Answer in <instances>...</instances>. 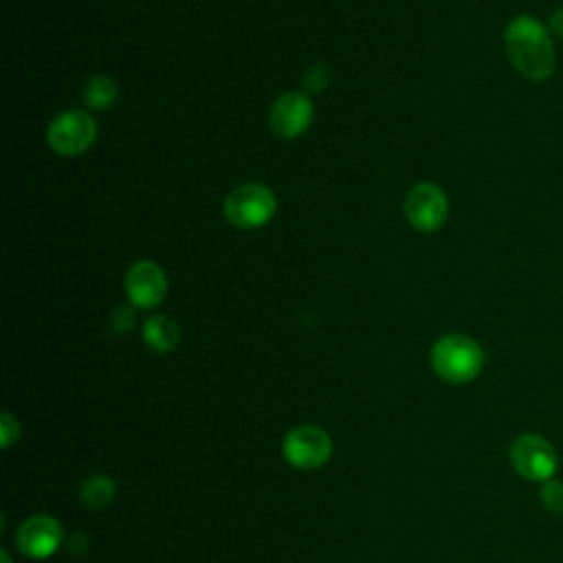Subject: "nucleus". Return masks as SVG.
<instances>
[{
  "instance_id": "obj_2",
  "label": "nucleus",
  "mask_w": 563,
  "mask_h": 563,
  "mask_svg": "<svg viewBox=\"0 0 563 563\" xmlns=\"http://www.w3.org/2000/svg\"><path fill=\"white\" fill-rule=\"evenodd\" d=\"M431 365L440 378L460 385L473 380L479 374L484 365V352L466 334H446L433 343Z\"/></svg>"
},
{
  "instance_id": "obj_1",
  "label": "nucleus",
  "mask_w": 563,
  "mask_h": 563,
  "mask_svg": "<svg viewBox=\"0 0 563 563\" xmlns=\"http://www.w3.org/2000/svg\"><path fill=\"white\" fill-rule=\"evenodd\" d=\"M506 53L512 66L532 81H543L554 73L556 51L548 26L532 15H517L504 33Z\"/></svg>"
},
{
  "instance_id": "obj_11",
  "label": "nucleus",
  "mask_w": 563,
  "mask_h": 563,
  "mask_svg": "<svg viewBox=\"0 0 563 563\" xmlns=\"http://www.w3.org/2000/svg\"><path fill=\"white\" fill-rule=\"evenodd\" d=\"M143 341L154 352H161V354L172 352L180 341L178 323L165 314H154L143 323Z\"/></svg>"
},
{
  "instance_id": "obj_7",
  "label": "nucleus",
  "mask_w": 563,
  "mask_h": 563,
  "mask_svg": "<svg viewBox=\"0 0 563 563\" xmlns=\"http://www.w3.org/2000/svg\"><path fill=\"white\" fill-rule=\"evenodd\" d=\"M449 202L444 191L433 183H418L405 198V216L409 224L422 233L435 231L444 224Z\"/></svg>"
},
{
  "instance_id": "obj_14",
  "label": "nucleus",
  "mask_w": 563,
  "mask_h": 563,
  "mask_svg": "<svg viewBox=\"0 0 563 563\" xmlns=\"http://www.w3.org/2000/svg\"><path fill=\"white\" fill-rule=\"evenodd\" d=\"M541 501L550 512L561 515L563 512V482L548 479L541 488Z\"/></svg>"
},
{
  "instance_id": "obj_5",
  "label": "nucleus",
  "mask_w": 563,
  "mask_h": 563,
  "mask_svg": "<svg viewBox=\"0 0 563 563\" xmlns=\"http://www.w3.org/2000/svg\"><path fill=\"white\" fill-rule=\"evenodd\" d=\"M284 457L288 464L301 471H312L323 466L332 455L330 435L314 424H299L290 429L282 442Z\"/></svg>"
},
{
  "instance_id": "obj_6",
  "label": "nucleus",
  "mask_w": 563,
  "mask_h": 563,
  "mask_svg": "<svg viewBox=\"0 0 563 563\" xmlns=\"http://www.w3.org/2000/svg\"><path fill=\"white\" fill-rule=\"evenodd\" d=\"M97 136L95 119L81 110H66L48 125V145L62 156H77L86 152Z\"/></svg>"
},
{
  "instance_id": "obj_4",
  "label": "nucleus",
  "mask_w": 563,
  "mask_h": 563,
  "mask_svg": "<svg viewBox=\"0 0 563 563\" xmlns=\"http://www.w3.org/2000/svg\"><path fill=\"white\" fill-rule=\"evenodd\" d=\"M510 464L523 479L548 482L552 479L559 462L554 446L545 438L537 433H523L517 435L510 444Z\"/></svg>"
},
{
  "instance_id": "obj_15",
  "label": "nucleus",
  "mask_w": 563,
  "mask_h": 563,
  "mask_svg": "<svg viewBox=\"0 0 563 563\" xmlns=\"http://www.w3.org/2000/svg\"><path fill=\"white\" fill-rule=\"evenodd\" d=\"M134 325V310L130 306H119L112 314V330L117 334H125L130 332Z\"/></svg>"
},
{
  "instance_id": "obj_13",
  "label": "nucleus",
  "mask_w": 563,
  "mask_h": 563,
  "mask_svg": "<svg viewBox=\"0 0 563 563\" xmlns=\"http://www.w3.org/2000/svg\"><path fill=\"white\" fill-rule=\"evenodd\" d=\"M114 482L106 475H95L81 486V501L95 510L106 508L114 497Z\"/></svg>"
},
{
  "instance_id": "obj_12",
  "label": "nucleus",
  "mask_w": 563,
  "mask_h": 563,
  "mask_svg": "<svg viewBox=\"0 0 563 563\" xmlns=\"http://www.w3.org/2000/svg\"><path fill=\"white\" fill-rule=\"evenodd\" d=\"M114 99H117V84L106 75H97L84 86V101L92 110H106L114 103Z\"/></svg>"
},
{
  "instance_id": "obj_19",
  "label": "nucleus",
  "mask_w": 563,
  "mask_h": 563,
  "mask_svg": "<svg viewBox=\"0 0 563 563\" xmlns=\"http://www.w3.org/2000/svg\"><path fill=\"white\" fill-rule=\"evenodd\" d=\"M2 563H11V561H9V556H7V552H2Z\"/></svg>"
},
{
  "instance_id": "obj_3",
  "label": "nucleus",
  "mask_w": 563,
  "mask_h": 563,
  "mask_svg": "<svg viewBox=\"0 0 563 563\" xmlns=\"http://www.w3.org/2000/svg\"><path fill=\"white\" fill-rule=\"evenodd\" d=\"M275 194L260 183L240 185L224 198V218L238 229L264 227L275 216Z\"/></svg>"
},
{
  "instance_id": "obj_16",
  "label": "nucleus",
  "mask_w": 563,
  "mask_h": 563,
  "mask_svg": "<svg viewBox=\"0 0 563 563\" xmlns=\"http://www.w3.org/2000/svg\"><path fill=\"white\" fill-rule=\"evenodd\" d=\"M306 86H308V90H312V92H319L321 88H323V84L328 81V68L323 66V64H317V66H312L310 70H308V75H306Z\"/></svg>"
},
{
  "instance_id": "obj_17",
  "label": "nucleus",
  "mask_w": 563,
  "mask_h": 563,
  "mask_svg": "<svg viewBox=\"0 0 563 563\" xmlns=\"http://www.w3.org/2000/svg\"><path fill=\"white\" fill-rule=\"evenodd\" d=\"M0 427H2V446H9L11 442H15V440H18L20 429H18V422H15L9 413H4V416H2Z\"/></svg>"
},
{
  "instance_id": "obj_9",
  "label": "nucleus",
  "mask_w": 563,
  "mask_h": 563,
  "mask_svg": "<svg viewBox=\"0 0 563 563\" xmlns=\"http://www.w3.org/2000/svg\"><path fill=\"white\" fill-rule=\"evenodd\" d=\"M314 106L303 92H286L271 108V128L282 139H295L308 130Z\"/></svg>"
},
{
  "instance_id": "obj_18",
  "label": "nucleus",
  "mask_w": 563,
  "mask_h": 563,
  "mask_svg": "<svg viewBox=\"0 0 563 563\" xmlns=\"http://www.w3.org/2000/svg\"><path fill=\"white\" fill-rule=\"evenodd\" d=\"M548 29H550L552 33H556V35L563 37V7H559V9L552 11L550 22H548Z\"/></svg>"
},
{
  "instance_id": "obj_8",
  "label": "nucleus",
  "mask_w": 563,
  "mask_h": 563,
  "mask_svg": "<svg viewBox=\"0 0 563 563\" xmlns=\"http://www.w3.org/2000/svg\"><path fill=\"white\" fill-rule=\"evenodd\" d=\"M125 292L134 308H154L167 292V277L158 264L141 260L125 273Z\"/></svg>"
},
{
  "instance_id": "obj_10",
  "label": "nucleus",
  "mask_w": 563,
  "mask_h": 563,
  "mask_svg": "<svg viewBox=\"0 0 563 563\" xmlns=\"http://www.w3.org/2000/svg\"><path fill=\"white\" fill-rule=\"evenodd\" d=\"M64 532L59 521L48 515L29 517L15 532L18 548L31 559H46L62 545Z\"/></svg>"
}]
</instances>
